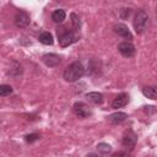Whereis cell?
<instances>
[{
    "label": "cell",
    "instance_id": "cell-1",
    "mask_svg": "<svg viewBox=\"0 0 157 157\" xmlns=\"http://www.w3.org/2000/svg\"><path fill=\"white\" fill-rule=\"evenodd\" d=\"M58 39L61 47H69L74 43H76L80 39V34L75 29H67L66 26H60L58 27Z\"/></svg>",
    "mask_w": 157,
    "mask_h": 157
},
{
    "label": "cell",
    "instance_id": "cell-2",
    "mask_svg": "<svg viewBox=\"0 0 157 157\" xmlns=\"http://www.w3.org/2000/svg\"><path fill=\"white\" fill-rule=\"evenodd\" d=\"M85 75V67L80 61H74L64 70V80L67 82H74Z\"/></svg>",
    "mask_w": 157,
    "mask_h": 157
},
{
    "label": "cell",
    "instance_id": "cell-3",
    "mask_svg": "<svg viewBox=\"0 0 157 157\" xmlns=\"http://www.w3.org/2000/svg\"><path fill=\"white\" fill-rule=\"evenodd\" d=\"M147 25H148V15L145 10H139L135 16H134V20H132V26H134V29L137 34H142L146 28H147Z\"/></svg>",
    "mask_w": 157,
    "mask_h": 157
},
{
    "label": "cell",
    "instance_id": "cell-4",
    "mask_svg": "<svg viewBox=\"0 0 157 157\" xmlns=\"http://www.w3.org/2000/svg\"><path fill=\"white\" fill-rule=\"evenodd\" d=\"M72 109H74V113L81 119H86V118L92 115V109L87 104H85L83 102H76L74 104Z\"/></svg>",
    "mask_w": 157,
    "mask_h": 157
},
{
    "label": "cell",
    "instance_id": "cell-5",
    "mask_svg": "<svg viewBox=\"0 0 157 157\" xmlns=\"http://www.w3.org/2000/svg\"><path fill=\"white\" fill-rule=\"evenodd\" d=\"M118 50H119V53H120L121 55H124V56H126V58L134 56V55H135V52H136L135 45H134L131 42H128V40L119 43Z\"/></svg>",
    "mask_w": 157,
    "mask_h": 157
},
{
    "label": "cell",
    "instance_id": "cell-6",
    "mask_svg": "<svg viewBox=\"0 0 157 157\" xmlns=\"http://www.w3.org/2000/svg\"><path fill=\"white\" fill-rule=\"evenodd\" d=\"M136 142H137V136H136V134H135L132 130H128V131L124 134L123 139H121L123 146L126 147V148H129V150H132V148L135 147Z\"/></svg>",
    "mask_w": 157,
    "mask_h": 157
},
{
    "label": "cell",
    "instance_id": "cell-7",
    "mask_svg": "<svg viewBox=\"0 0 157 157\" xmlns=\"http://www.w3.org/2000/svg\"><path fill=\"white\" fill-rule=\"evenodd\" d=\"M29 22H31V18H29V16H28L27 12L18 11L16 13V16H15V25H16V27H18V28H26L29 25Z\"/></svg>",
    "mask_w": 157,
    "mask_h": 157
},
{
    "label": "cell",
    "instance_id": "cell-8",
    "mask_svg": "<svg viewBox=\"0 0 157 157\" xmlns=\"http://www.w3.org/2000/svg\"><path fill=\"white\" fill-rule=\"evenodd\" d=\"M42 61H43L47 66H49V67H54V66H58V65L60 64L61 59H60V56L56 55V54L47 53V54H44V55L42 56Z\"/></svg>",
    "mask_w": 157,
    "mask_h": 157
},
{
    "label": "cell",
    "instance_id": "cell-9",
    "mask_svg": "<svg viewBox=\"0 0 157 157\" xmlns=\"http://www.w3.org/2000/svg\"><path fill=\"white\" fill-rule=\"evenodd\" d=\"M113 29H114V32H115L118 36H120V37H123V38L132 39V34H131V32H130V29L128 28L126 25H124V23H117V25H114Z\"/></svg>",
    "mask_w": 157,
    "mask_h": 157
},
{
    "label": "cell",
    "instance_id": "cell-10",
    "mask_svg": "<svg viewBox=\"0 0 157 157\" xmlns=\"http://www.w3.org/2000/svg\"><path fill=\"white\" fill-rule=\"evenodd\" d=\"M128 103H129V94H128V93H120V94H118V96L114 98V101L112 102V107H113L114 109H118V108L125 107Z\"/></svg>",
    "mask_w": 157,
    "mask_h": 157
},
{
    "label": "cell",
    "instance_id": "cell-11",
    "mask_svg": "<svg viewBox=\"0 0 157 157\" xmlns=\"http://www.w3.org/2000/svg\"><path fill=\"white\" fill-rule=\"evenodd\" d=\"M128 118V114L126 113H123V112H117V113H113L108 117V121L112 123V124H121L123 121H125Z\"/></svg>",
    "mask_w": 157,
    "mask_h": 157
},
{
    "label": "cell",
    "instance_id": "cell-12",
    "mask_svg": "<svg viewBox=\"0 0 157 157\" xmlns=\"http://www.w3.org/2000/svg\"><path fill=\"white\" fill-rule=\"evenodd\" d=\"M86 99L92 104H101L103 103V94L101 92H88L86 93Z\"/></svg>",
    "mask_w": 157,
    "mask_h": 157
},
{
    "label": "cell",
    "instance_id": "cell-13",
    "mask_svg": "<svg viewBox=\"0 0 157 157\" xmlns=\"http://www.w3.org/2000/svg\"><path fill=\"white\" fill-rule=\"evenodd\" d=\"M38 40L42 43V44H44V45H52L53 43H54V39H53V34L50 33V32H42L40 34H39V37H38Z\"/></svg>",
    "mask_w": 157,
    "mask_h": 157
},
{
    "label": "cell",
    "instance_id": "cell-14",
    "mask_svg": "<svg viewBox=\"0 0 157 157\" xmlns=\"http://www.w3.org/2000/svg\"><path fill=\"white\" fill-rule=\"evenodd\" d=\"M142 94L150 99H157V86H147L142 88Z\"/></svg>",
    "mask_w": 157,
    "mask_h": 157
},
{
    "label": "cell",
    "instance_id": "cell-15",
    "mask_svg": "<svg viewBox=\"0 0 157 157\" xmlns=\"http://www.w3.org/2000/svg\"><path fill=\"white\" fill-rule=\"evenodd\" d=\"M65 17H66V12L63 9H58L52 13V20L56 23H61L65 20Z\"/></svg>",
    "mask_w": 157,
    "mask_h": 157
},
{
    "label": "cell",
    "instance_id": "cell-16",
    "mask_svg": "<svg viewBox=\"0 0 157 157\" xmlns=\"http://www.w3.org/2000/svg\"><path fill=\"white\" fill-rule=\"evenodd\" d=\"M20 74H22V66L17 61H12V65L10 67V71H9V75H11V76H18Z\"/></svg>",
    "mask_w": 157,
    "mask_h": 157
},
{
    "label": "cell",
    "instance_id": "cell-17",
    "mask_svg": "<svg viewBox=\"0 0 157 157\" xmlns=\"http://www.w3.org/2000/svg\"><path fill=\"white\" fill-rule=\"evenodd\" d=\"M97 150H98V152H101L103 155H108L112 151V146L109 144H105V142H99L97 145Z\"/></svg>",
    "mask_w": 157,
    "mask_h": 157
},
{
    "label": "cell",
    "instance_id": "cell-18",
    "mask_svg": "<svg viewBox=\"0 0 157 157\" xmlns=\"http://www.w3.org/2000/svg\"><path fill=\"white\" fill-rule=\"evenodd\" d=\"M71 26H72V29H75V31H77V29L80 28V26H81L80 17H78L75 12L71 13Z\"/></svg>",
    "mask_w": 157,
    "mask_h": 157
},
{
    "label": "cell",
    "instance_id": "cell-19",
    "mask_svg": "<svg viewBox=\"0 0 157 157\" xmlns=\"http://www.w3.org/2000/svg\"><path fill=\"white\" fill-rule=\"evenodd\" d=\"M10 93H12V87L10 85H1L0 86V96L1 97H6Z\"/></svg>",
    "mask_w": 157,
    "mask_h": 157
},
{
    "label": "cell",
    "instance_id": "cell-20",
    "mask_svg": "<svg viewBox=\"0 0 157 157\" xmlns=\"http://www.w3.org/2000/svg\"><path fill=\"white\" fill-rule=\"evenodd\" d=\"M130 13H131V7H123V9L119 10V16H120V18H123V20L128 18V17L130 16Z\"/></svg>",
    "mask_w": 157,
    "mask_h": 157
},
{
    "label": "cell",
    "instance_id": "cell-21",
    "mask_svg": "<svg viewBox=\"0 0 157 157\" xmlns=\"http://www.w3.org/2000/svg\"><path fill=\"white\" fill-rule=\"evenodd\" d=\"M38 139H39V135L38 134H28V135L25 136V141L27 144H32V142L37 141Z\"/></svg>",
    "mask_w": 157,
    "mask_h": 157
},
{
    "label": "cell",
    "instance_id": "cell-22",
    "mask_svg": "<svg viewBox=\"0 0 157 157\" xmlns=\"http://www.w3.org/2000/svg\"><path fill=\"white\" fill-rule=\"evenodd\" d=\"M112 157H131V155L128 153V152H125V151H118V152L113 153Z\"/></svg>",
    "mask_w": 157,
    "mask_h": 157
},
{
    "label": "cell",
    "instance_id": "cell-23",
    "mask_svg": "<svg viewBox=\"0 0 157 157\" xmlns=\"http://www.w3.org/2000/svg\"><path fill=\"white\" fill-rule=\"evenodd\" d=\"M144 108H145V112H146V113H150V110H151V113H155V112H156V108L152 107V105H146V107H144Z\"/></svg>",
    "mask_w": 157,
    "mask_h": 157
},
{
    "label": "cell",
    "instance_id": "cell-24",
    "mask_svg": "<svg viewBox=\"0 0 157 157\" xmlns=\"http://www.w3.org/2000/svg\"><path fill=\"white\" fill-rule=\"evenodd\" d=\"M86 157H102V156H99V155H97V153H88Z\"/></svg>",
    "mask_w": 157,
    "mask_h": 157
}]
</instances>
